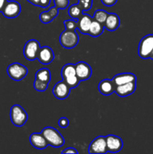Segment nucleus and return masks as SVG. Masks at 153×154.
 Returning a JSON list of instances; mask_svg holds the SVG:
<instances>
[{"label":"nucleus","instance_id":"1","mask_svg":"<svg viewBox=\"0 0 153 154\" xmlns=\"http://www.w3.org/2000/svg\"><path fill=\"white\" fill-rule=\"evenodd\" d=\"M62 80L68 85L70 89L76 88L80 84V79L76 76L74 64L68 63L64 65L61 71Z\"/></svg>","mask_w":153,"mask_h":154},{"label":"nucleus","instance_id":"2","mask_svg":"<svg viewBox=\"0 0 153 154\" xmlns=\"http://www.w3.org/2000/svg\"><path fill=\"white\" fill-rule=\"evenodd\" d=\"M138 54L144 60H153V34L147 35L141 39L138 46Z\"/></svg>","mask_w":153,"mask_h":154},{"label":"nucleus","instance_id":"3","mask_svg":"<svg viewBox=\"0 0 153 154\" xmlns=\"http://www.w3.org/2000/svg\"><path fill=\"white\" fill-rule=\"evenodd\" d=\"M41 133L46 138L48 144L54 147H60L64 144V139L62 135L55 128L47 126L42 129Z\"/></svg>","mask_w":153,"mask_h":154},{"label":"nucleus","instance_id":"4","mask_svg":"<svg viewBox=\"0 0 153 154\" xmlns=\"http://www.w3.org/2000/svg\"><path fill=\"white\" fill-rule=\"evenodd\" d=\"M10 117L14 126H22L28 120V114L20 105H14L10 108Z\"/></svg>","mask_w":153,"mask_h":154},{"label":"nucleus","instance_id":"5","mask_svg":"<svg viewBox=\"0 0 153 154\" xmlns=\"http://www.w3.org/2000/svg\"><path fill=\"white\" fill-rule=\"evenodd\" d=\"M59 42L63 48L71 49L79 42V36L75 31L65 29L60 34Z\"/></svg>","mask_w":153,"mask_h":154},{"label":"nucleus","instance_id":"6","mask_svg":"<svg viewBox=\"0 0 153 154\" xmlns=\"http://www.w3.org/2000/svg\"><path fill=\"white\" fill-rule=\"evenodd\" d=\"M7 73L11 79L14 81H20L26 76L28 69L23 65L19 63H14L9 65L7 69Z\"/></svg>","mask_w":153,"mask_h":154},{"label":"nucleus","instance_id":"7","mask_svg":"<svg viewBox=\"0 0 153 154\" xmlns=\"http://www.w3.org/2000/svg\"><path fill=\"white\" fill-rule=\"evenodd\" d=\"M40 46L39 42L35 39L28 40L25 44L23 48V54L26 59L30 61H32L37 59L38 52L40 49Z\"/></svg>","mask_w":153,"mask_h":154},{"label":"nucleus","instance_id":"8","mask_svg":"<svg viewBox=\"0 0 153 154\" xmlns=\"http://www.w3.org/2000/svg\"><path fill=\"white\" fill-rule=\"evenodd\" d=\"M89 153L104 154L107 151L105 136H98L94 138L89 144L88 150Z\"/></svg>","mask_w":153,"mask_h":154},{"label":"nucleus","instance_id":"9","mask_svg":"<svg viewBox=\"0 0 153 154\" xmlns=\"http://www.w3.org/2000/svg\"><path fill=\"white\" fill-rule=\"evenodd\" d=\"M21 11L20 5L16 1H8L2 9V14L7 18L16 17Z\"/></svg>","mask_w":153,"mask_h":154},{"label":"nucleus","instance_id":"10","mask_svg":"<svg viewBox=\"0 0 153 154\" xmlns=\"http://www.w3.org/2000/svg\"><path fill=\"white\" fill-rule=\"evenodd\" d=\"M106 138L107 151L111 153H116L120 151L123 147V142L121 138L114 135H108Z\"/></svg>","mask_w":153,"mask_h":154},{"label":"nucleus","instance_id":"11","mask_svg":"<svg viewBox=\"0 0 153 154\" xmlns=\"http://www.w3.org/2000/svg\"><path fill=\"white\" fill-rule=\"evenodd\" d=\"M74 66L76 76L80 81H86L91 77L92 69L88 63L81 61L74 64Z\"/></svg>","mask_w":153,"mask_h":154},{"label":"nucleus","instance_id":"12","mask_svg":"<svg viewBox=\"0 0 153 154\" xmlns=\"http://www.w3.org/2000/svg\"><path fill=\"white\" fill-rule=\"evenodd\" d=\"M37 59L41 64L48 65L54 60V53L48 46L40 47L38 52Z\"/></svg>","mask_w":153,"mask_h":154},{"label":"nucleus","instance_id":"13","mask_svg":"<svg viewBox=\"0 0 153 154\" xmlns=\"http://www.w3.org/2000/svg\"><path fill=\"white\" fill-rule=\"evenodd\" d=\"M70 88L64 81L56 83L52 89V93L56 99H64L70 94Z\"/></svg>","mask_w":153,"mask_h":154},{"label":"nucleus","instance_id":"14","mask_svg":"<svg viewBox=\"0 0 153 154\" xmlns=\"http://www.w3.org/2000/svg\"><path fill=\"white\" fill-rule=\"evenodd\" d=\"M93 20V17L86 14H82L80 18L76 20V29L81 33L88 35L90 26Z\"/></svg>","mask_w":153,"mask_h":154},{"label":"nucleus","instance_id":"15","mask_svg":"<svg viewBox=\"0 0 153 154\" xmlns=\"http://www.w3.org/2000/svg\"><path fill=\"white\" fill-rule=\"evenodd\" d=\"M29 141L32 145L38 150H44L46 148L49 144L46 141L41 132H34L31 134L29 137Z\"/></svg>","mask_w":153,"mask_h":154},{"label":"nucleus","instance_id":"16","mask_svg":"<svg viewBox=\"0 0 153 154\" xmlns=\"http://www.w3.org/2000/svg\"><path fill=\"white\" fill-rule=\"evenodd\" d=\"M135 90H136V81H133L122 85L116 86L115 93L120 97H125L134 93Z\"/></svg>","mask_w":153,"mask_h":154},{"label":"nucleus","instance_id":"17","mask_svg":"<svg viewBox=\"0 0 153 154\" xmlns=\"http://www.w3.org/2000/svg\"><path fill=\"white\" fill-rule=\"evenodd\" d=\"M116 85L112 79H104L99 83L98 90L104 96H110L115 92Z\"/></svg>","mask_w":153,"mask_h":154},{"label":"nucleus","instance_id":"18","mask_svg":"<svg viewBox=\"0 0 153 154\" xmlns=\"http://www.w3.org/2000/svg\"><path fill=\"white\" fill-rule=\"evenodd\" d=\"M104 26V28L109 31H115L120 26L119 17L116 14L109 13Z\"/></svg>","mask_w":153,"mask_h":154},{"label":"nucleus","instance_id":"19","mask_svg":"<svg viewBox=\"0 0 153 154\" xmlns=\"http://www.w3.org/2000/svg\"><path fill=\"white\" fill-rule=\"evenodd\" d=\"M112 81H114L116 86L122 85V84H127L129 82H133V81H136V78L135 75L133 73H129V72H125V73L118 74L115 75L112 78Z\"/></svg>","mask_w":153,"mask_h":154},{"label":"nucleus","instance_id":"20","mask_svg":"<svg viewBox=\"0 0 153 154\" xmlns=\"http://www.w3.org/2000/svg\"><path fill=\"white\" fill-rule=\"evenodd\" d=\"M58 14V8L54 6V7H51L46 11H43L42 13H40V15H39V19L43 23H49L54 18H56Z\"/></svg>","mask_w":153,"mask_h":154},{"label":"nucleus","instance_id":"21","mask_svg":"<svg viewBox=\"0 0 153 154\" xmlns=\"http://www.w3.org/2000/svg\"><path fill=\"white\" fill-rule=\"evenodd\" d=\"M104 29V26L103 24L93 19L91 26H90L89 30H88V35L92 36V37H98L103 33Z\"/></svg>","mask_w":153,"mask_h":154},{"label":"nucleus","instance_id":"22","mask_svg":"<svg viewBox=\"0 0 153 154\" xmlns=\"http://www.w3.org/2000/svg\"><path fill=\"white\" fill-rule=\"evenodd\" d=\"M35 79L49 84L51 79L50 72L46 68H43V69H39L35 74Z\"/></svg>","mask_w":153,"mask_h":154},{"label":"nucleus","instance_id":"23","mask_svg":"<svg viewBox=\"0 0 153 154\" xmlns=\"http://www.w3.org/2000/svg\"><path fill=\"white\" fill-rule=\"evenodd\" d=\"M82 8L80 6L79 4H74L70 5V7L68 8V14L71 18L74 20H77L81 17L82 14Z\"/></svg>","mask_w":153,"mask_h":154},{"label":"nucleus","instance_id":"24","mask_svg":"<svg viewBox=\"0 0 153 154\" xmlns=\"http://www.w3.org/2000/svg\"><path fill=\"white\" fill-rule=\"evenodd\" d=\"M108 14L109 13L105 11L104 10L98 9V10H96L95 12H94V16H93V19L104 25L105 23V20H106V17H107L108 16Z\"/></svg>","mask_w":153,"mask_h":154},{"label":"nucleus","instance_id":"25","mask_svg":"<svg viewBox=\"0 0 153 154\" xmlns=\"http://www.w3.org/2000/svg\"><path fill=\"white\" fill-rule=\"evenodd\" d=\"M47 83L43 82V81H40L38 79H34V83H33V86H34V88L37 91L39 92H44L47 89L48 87Z\"/></svg>","mask_w":153,"mask_h":154},{"label":"nucleus","instance_id":"26","mask_svg":"<svg viewBox=\"0 0 153 154\" xmlns=\"http://www.w3.org/2000/svg\"><path fill=\"white\" fill-rule=\"evenodd\" d=\"M27 1L34 5L39 6L41 8L48 7L50 3V0H27Z\"/></svg>","mask_w":153,"mask_h":154},{"label":"nucleus","instance_id":"27","mask_svg":"<svg viewBox=\"0 0 153 154\" xmlns=\"http://www.w3.org/2000/svg\"><path fill=\"white\" fill-rule=\"evenodd\" d=\"M78 4L82 8L83 11H86L91 9L92 5V0H79Z\"/></svg>","mask_w":153,"mask_h":154},{"label":"nucleus","instance_id":"28","mask_svg":"<svg viewBox=\"0 0 153 154\" xmlns=\"http://www.w3.org/2000/svg\"><path fill=\"white\" fill-rule=\"evenodd\" d=\"M64 26L65 27V29L67 30H72L75 31L76 29V21L74 20H66L64 21Z\"/></svg>","mask_w":153,"mask_h":154},{"label":"nucleus","instance_id":"29","mask_svg":"<svg viewBox=\"0 0 153 154\" xmlns=\"http://www.w3.org/2000/svg\"><path fill=\"white\" fill-rule=\"evenodd\" d=\"M54 4L58 9H64L69 4V0H53Z\"/></svg>","mask_w":153,"mask_h":154},{"label":"nucleus","instance_id":"30","mask_svg":"<svg viewBox=\"0 0 153 154\" xmlns=\"http://www.w3.org/2000/svg\"><path fill=\"white\" fill-rule=\"evenodd\" d=\"M58 126L61 128H66L69 124V120L66 117H61L58 121Z\"/></svg>","mask_w":153,"mask_h":154},{"label":"nucleus","instance_id":"31","mask_svg":"<svg viewBox=\"0 0 153 154\" xmlns=\"http://www.w3.org/2000/svg\"><path fill=\"white\" fill-rule=\"evenodd\" d=\"M62 153H78V151L74 147H67L62 151Z\"/></svg>","mask_w":153,"mask_h":154},{"label":"nucleus","instance_id":"32","mask_svg":"<svg viewBox=\"0 0 153 154\" xmlns=\"http://www.w3.org/2000/svg\"><path fill=\"white\" fill-rule=\"evenodd\" d=\"M101 2L106 6H112L116 3L117 0H100Z\"/></svg>","mask_w":153,"mask_h":154},{"label":"nucleus","instance_id":"33","mask_svg":"<svg viewBox=\"0 0 153 154\" xmlns=\"http://www.w3.org/2000/svg\"><path fill=\"white\" fill-rule=\"evenodd\" d=\"M8 2V0H0V12L2 11L3 8L5 5L6 2Z\"/></svg>","mask_w":153,"mask_h":154}]
</instances>
